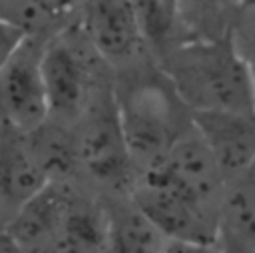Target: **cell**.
<instances>
[{"label":"cell","mask_w":255,"mask_h":253,"mask_svg":"<svg viewBox=\"0 0 255 253\" xmlns=\"http://www.w3.org/2000/svg\"><path fill=\"white\" fill-rule=\"evenodd\" d=\"M114 94L137 177L155 167L195 126L193 112L159 64L145 60L122 70L114 78Z\"/></svg>","instance_id":"6da1fadb"},{"label":"cell","mask_w":255,"mask_h":253,"mask_svg":"<svg viewBox=\"0 0 255 253\" xmlns=\"http://www.w3.org/2000/svg\"><path fill=\"white\" fill-rule=\"evenodd\" d=\"M157 64L193 114L255 110L251 78L231 36L185 38Z\"/></svg>","instance_id":"7a4b0ae2"},{"label":"cell","mask_w":255,"mask_h":253,"mask_svg":"<svg viewBox=\"0 0 255 253\" xmlns=\"http://www.w3.org/2000/svg\"><path fill=\"white\" fill-rule=\"evenodd\" d=\"M74 129L82 185L98 197L131 195L137 171L122 129L114 82L96 92Z\"/></svg>","instance_id":"3957f363"},{"label":"cell","mask_w":255,"mask_h":253,"mask_svg":"<svg viewBox=\"0 0 255 253\" xmlns=\"http://www.w3.org/2000/svg\"><path fill=\"white\" fill-rule=\"evenodd\" d=\"M108 66L80 28H68L44 44L42 74L50 106V120L76 126L96 92L114 82L104 78Z\"/></svg>","instance_id":"277c9868"},{"label":"cell","mask_w":255,"mask_h":253,"mask_svg":"<svg viewBox=\"0 0 255 253\" xmlns=\"http://www.w3.org/2000/svg\"><path fill=\"white\" fill-rule=\"evenodd\" d=\"M78 28L116 72L151 56L133 0H82Z\"/></svg>","instance_id":"5b68a950"},{"label":"cell","mask_w":255,"mask_h":253,"mask_svg":"<svg viewBox=\"0 0 255 253\" xmlns=\"http://www.w3.org/2000/svg\"><path fill=\"white\" fill-rule=\"evenodd\" d=\"M44 38L30 36L0 70V126L32 133L50 118L42 74Z\"/></svg>","instance_id":"8992f818"},{"label":"cell","mask_w":255,"mask_h":253,"mask_svg":"<svg viewBox=\"0 0 255 253\" xmlns=\"http://www.w3.org/2000/svg\"><path fill=\"white\" fill-rule=\"evenodd\" d=\"M131 199L169 241L215 245L219 217L197 205L157 173H141L133 185Z\"/></svg>","instance_id":"52a82bcc"},{"label":"cell","mask_w":255,"mask_h":253,"mask_svg":"<svg viewBox=\"0 0 255 253\" xmlns=\"http://www.w3.org/2000/svg\"><path fill=\"white\" fill-rule=\"evenodd\" d=\"M147 171L157 173L197 205L219 217L227 179L195 126L175 141L169 153L155 167Z\"/></svg>","instance_id":"ba28073f"},{"label":"cell","mask_w":255,"mask_h":253,"mask_svg":"<svg viewBox=\"0 0 255 253\" xmlns=\"http://www.w3.org/2000/svg\"><path fill=\"white\" fill-rule=\"evenodd\" d=\"M50 185L28 133L2 127L0 133V229Z\"/></svg>","instance_id":"9c48e42d"},{"label":"cell","mask_w":255,"mask_h":253,"mask_svg":"<svg viewBox=\"0 0 255 253\" xmlns=\"http://www.w3.org/2000/svg\"><path fill=\"white\" fill-rule=\"evenodd\" d=\"M193 122L213 151L227 185L251 171L255 163V110L195 112Z\"/></svg>","instance_id":"30bf717a"},{"label":"cell","mask_w":255,"mask_h":253,"mask_svg":"<svg viewBox=\"0 0 255 253\" xmlns=\"http://www.w3.org/2000/svg\"><path fill=\"white\" fill-rule=\"evenodd\" d=\"M74 183H50L6 227L26 253H58Z\"/></svg>","instance_id":"8fae6325"},{"label":"cell","mask_w":255,"mask_h":253,"mask_svg":"<svg viewBox=\"0 0 255 253\" xmlns=\"http://www.w3.org/2000/svg\"><path fill=\"white\" fill-rule=\"evenodd\" d=\"M58 253H110V225L104 201L74 183Z\"/></svg>","instance_id":"7c38bea8"},{"label":"cell","mask_w":255,"mask_h":253,"mask_svg":"<svg viewBox=\"0 0 255 253\" xmlns=\"http://www.w3.org/2000/svg\"><path fill=\"white\" fill-rule=\"evenodd\" d=\"M110 225V253H163L171 243L131 195L100 197Z\"/></svg>","instance_id":"4fadbf2b"},{"label":"cell","mask_w":255,"mask_h":253,"mask_svg":"<svg viewBox=\"0 0 255 253\" xmlns=\"http://www.w3.org/2000/svg\"><path fill=\"white\" fill-rule=\"evenodd\" d=\"M215 245L221 253H255V179L243 175L225 189Z\"/></svg>","instance_id":"5bb4252c"},{"label":"cell","mask_w":255,"mask_h":253,"mask_svg":"<svg viewBox=\"0 0 255 253\" xmlns=\"http://www.w3.org/2000/svg\"><path fill=\"white\" fill-rule=\"evenodd\" d=\"M32 149L50 183H80V155L74 126H66L48 118L36 131L28 133Z\"/></svg>","instance_id":"9a60e30c"},{"label":"cell","mask_w":255,"mask_h":253,"mask_svg":"<svg viewBox=\"0 0 255 253\" xmlns=\"http://www.w3.org/2000/svg\"><path fill=\"white\" fill-rule=\"evenodd\" d=\"M80 8L82 0H2L0 18L18 24L30 36L50 40L78 22Z\"/></svg>","instance_id":"2e32d148"},{"label":"cell","mask_w":255,"mask_h":253,"mask_svg":"<svg viewBox=\"0 0 255 253\" xmlns=\"http://www.w3.org/2000/svg\"><path fill=\"white\" fill-rule=\"evenodd\" d=\"M177 12L185 38H223L231 32L239 4L237 0H177Z\"/></svg>","instance_id":"e0dca14e"},{"label":"cell","mask_w":255,"mask_h":253,"mask_svg":"<svg viewBox=\"0 0 255 253\" xmlns=\"http://www.w3.org/2000/svg\"><path fill=\"white\" fill-rule=\"evenodd\" d=\"M229 36L247 66L255 98V10H239Z\"/></svg>","instance_id":"ac0fdd59"},{"label":"cell","mask_w":255,"mask_h":253,"mask_svg":"<svg viewBox=\"0 0 255 253\" xmlns=\"http://www.w3.org/2000/svg\"><path fill=\"white\" fill-rule=\"evenodd\" d=\"M30 38L26 30H22L18 24L0 18V70L12 60V56L20 50V46Z\"/></svg>","instance_id":"d6986e66"},{"label":"cell","mask_w":255,"mask_h":253,"mask_svg":"<svg viewBox=\"0 0 255 253\" xmlns=\"http://www.w3.org/2000/svg\"><path fill=\"white\" fill-rule=\"evenodd\" d=\"M163 253H221L217 245H201V243H177L171 241Z\"/></svg>","instance_id":"ffe728a7"},{"label":"cell","mask_w":255,"mask_h":253,"mask_svg":"<svg viewBox=\"0 0 255 253\" xmlns=\"http://www.w3.org/2000/svg\"><path fill=\"white\" fill-rule=\"evenodd\" d=\"M0 253H26L8 229H0Z\"/></svg>","instance_id":"44dd1931"},{"label":"cell","mask_w":255,"mask_h":253,"mask_svg":"<svg viewBox=\"0 0 255 253\" xmlns=\"http://www.w3.org/2000/svg\"><path fill=\"white\" fill-rule=\"evenodd\" d=\"M239 10H255V0H237Z\"/></svg>","instance_id":"7402d4cb"},{"label":"cell","mask_w":255,"mask_h":253,"mask_svg":"<svg viewBox=\"0 0 255 253\" xmlns=\"http://www.w3.org/2000/svg\"><path fill=\"white\" fill-rule=\"evenodd\" d=\"M247 175H251V177H253V179H255V163H253V167H251V171H249V173H247Z\"/></svg>","instance_id":"603a6c76"},{"label":"cell","mask_w":255,"mask_h":253,"mask_svg":"<svg viewBox=\"0 0 255 253\" xmlns=\"http://www.w3.org/2000/svg\"><path fill=\"white\" fill-rule=\"evenodd\" d=\"M0 133H2V126H0Z\"/></svg>","instance_id":"cb8c5ba5"},{"label":"cell","mask_w":255,"mask_h":253,"mask_svg":"<svg viewBox=\"0 0 255 253\" xmlns=\"http://www.w3.org/2000/svg\"><path fill=\"white\" fill-rule=\"evenodd\" d=\"M0 6H2V0H0Z\"/></svg>","instance_id":"d4e9b609"}]
</instances>
